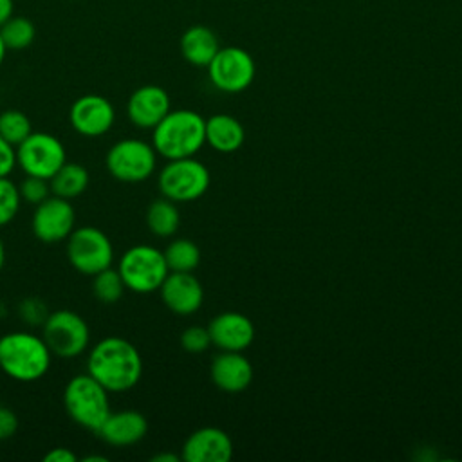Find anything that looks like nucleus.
<instances>
[{"label": "nucleus", "mask_w": 462, "mask_h": 462, "mask_svg": "<svg viewBox=\"0 0 462 462\" xmlns=\"http://www.w3.org/2000/svg\"><path fill=\"white\" fill-rule=\"evenodd\" d=\"M87 374L112 393L132 390L143 375V359L134 343L108 336L97 341L87 357Z\"/></svg>", "instance_id": "1"}, {"label": "nucleus", "mask_w": 462, "mask_h": 462, "mask_svg": "<svg viewBox=\"0 0 462 462\" xmlns=\"http://www.w3.org/2000/svg\"><path fill=\"white\" fill-rule=\"evenodd\" d=\"M152 130V146L168 161L193 157L206 143V119L186 108L170 110Z\"/></svg>", "instance_id": "2"}, {"label": "nucleus", "mask_w": 462, "mask_h": 462, "mask_svg": "<svg viewBox=\"0 0 462 462\" xmlns=\"http://www.w3.org/2000/svg\"><path fill=\"white\" fill-rule=\"evenodd\" d=\"M52 352L42 336L31 332H9L0 337V370L18 381L34 383L51 368Z\"/></svg>", "instance_id": "3"}, {"label": "nucleus", "mask_w": 462, "mask_h": 462, "mask_svg": "<svg viewBox=\"0 0 462 462\" xmlns=\"http://www.w3.org/2000/svg\"><path fill=\"white\" fill-rule=\"evenodd\" d=\"M108 393L90 374L74 375L63 390L65 411L78 426L96 433L110 413Z\"/></svg>", "instance_id": "4"}, {"label": "nucleus", "mask_w": 462, "mask_h": 462, "mask_svg": "<svg viewBox=\"0 0 462 462\" xmlns=\"http://www.w3.org/2000/svg\"><path fill=\"white\" fill-rule=\"evenodd\" d=\"M117 271L125 282V287L137 294L159 291L161 283L170 273L164 253L146 244H137L126 249L119 258Z\"/></svg>", "instance_id": "5"}, {"label": "nucleus", "mask_w": 462, "mask_h": 462, "mask_svg": "<svg viewBox=\"0 0 462 462\" xmlns=\"http://www.w3.org/2000/svg\"><path fill=\"white\" fill-rule=\"evenodd\" d=\"M42 337L47 343L52 356L70 359L83 354L90 341V330L87 321L74 310L60 309L47 314L42 323Z\"/></svg>", "instance_id": "6"}, {"label": "nucleus", "mask_w": 462, "mask_h": 462, "mask_svg": "<svg viewBox=\"0 0 462 462\" xmlns=\"http://www.w3.org/2000/svg\"><path fill=\"white\" fill-rule=\"evenodd\" d=\"M67 258L78 273L94 276L112 265L114 247L105 231L83 226L67 236Z\"/></svg>", "instance_id": "7"}, {"label": "nucleus", "mask_w": 462, "mask_h": 462, "mask_svg": "<svg viewBox=\"0 0 462 462\" xmlns=\"http://www.w3.org/2000/svg\"><path fill=\"white\" fill-rule=\"evenodd\" d=\"M157 184L162 197L173 202H189L202 197L209 188V171L191 157L171 159L161 170Z\"/></svg>", "instance_id": "8"}, {"label": "nucleus", "mask_w": 462, "mask_h": 462, "mask_svg": "<svg viewBox=\"0 0 462 462\" xmlns=\"http://www.w3.org/2000/svg\"><path fill=\"white\" fill-rule=\"evenodd\" d=\"M157 162V152L143 139H121L106 152L105 164L108 173L121 182L146 180Z\"/></svg>", "instance_id": "9"}, {"label": "nucleus", "mask_w": 462, "mask_h": 462, "mask_svg": "<svg viewBox=\"0 0 462 462\" xmlns=\"http://www.w3.org/2000/svg\"><path fill=\"white\" fill-rule=\"evenodd\" d=\"M16 164L25 175L51 179L67 161L63 143L47 132H31L16 148Z\"/></svg>", "instance_id": "10"}, {"label": "nucleus", "mask_w": 462, "mask_h": 462, "mask_svg": "<svg viewBox=\"0 0 462 462\" xmlns=\"http://www.w3.org/2000/svg\"><path fill=\"white\" fill-rule=\"evenodd\" d=\"M211 83L222 92H242L254 78V61L240 47L218 49L208 65Z\"/></svg>", "instance_id": "11"}, {"label": "nucleus", "mask_w": 462, "mask_h": 462, "mask_svg": "<svg viewBox=\"0 0 462 462\" xmlns=\"http://www.w3.org/2000/svg\"><path fill=\"white\" fill-rule=\"evenodd\" d=\"M76 224V211L70 200L49 195L45 200L36 204L32 213L31 227L38 240L45 244H56L65 240Z\"/></svg>", "instance_id": "12"}, {"label": "nucleus", "mask_w": 462, "mask_h": 462, "mask_svg": "<svg viewBox=\"0 0 462 462\" xmlns=\"http://www.w3.org/2000/svg\"><path fill=\"white\" fill-rule=\"evenodd\" d=\"M69 121L79 135L99 137L112 128L116 112L106 97L99 94H85L72 103Z\"/></svg>", "instance_id": "13"}, {"label": "nucleus", "mask_w": 462, "mask_h": 462, "mask_svg": "<svg viewBox=\"0 0 462 462\" xmlns=\"http://www.w3.org/2000/svg\"><path fill=\"white\" fill-rule=\"evenodd\" d=\"M159 291L164 305L180 316L199 310L204 300L202 285L191 273L170 271Z\"/></svg>", "instance_id": "14"}, {"label": "nucleus", "mask_w": 462, "mask_h": 462, "mask_svg": "<svg viewBox=\"0 0 462 462\" xmlns=\"http://www.w3.org/2000/svg\"><path fill=\"white\" fill-rule=\"evenodd\" d=\"M233 455L229 435L213 426L193 431L182 446V460L186 462H227Z\"/></svg>", "instance_id": "15"}, {"label": "nucleus", "mask_w": 462, "mask_h": 462, "mask_svg": "<svg viewBox=\"0 0 462 462\" xmlns=\"http://www.w3.org/2000/svg\"><path fill=\"white\" fill-rule=\"evenodd\" d=\"M170 112V96L162 87L143 85L126 103L128 119L139 128H153Z\"/></svg>", "instance_id": "16"}, {"label": "nucleus", "mask_w": 462, "mask_h": 462, "mask_svg": "<svg viewBox=\"0 0 462 462\" xmlns=\"http://www.w3.org/2000/svg\"><path fill=\"white\" fill-rule=\"evenodd\" d=\"M208 332L213 345L229 352H242L254 339V327L251 319L240 312H222L215 316Z\"/></svg>", "instance_id": "17"}, {"label": "nucleus", "mask_w": 462, "mask_h": 462, "mask_svg": "<svg viewBox=\"0 0 462 462\" xmlns=\"http://www.w3.org/2000/svg\"><path fill=\"white\" fill-rule=\"evenodd\" d=\"M146 431L148 422L143 413L135 410H121L110 411L96 435L114 448H126L144 439Z\"/></svg>", "instance_id": "18"}, {"label": "nucleus", "mask_w": 462, "mask_h": 462, "mask_svg": "<svg viewBox=\"0 0 462 462\" xmlns=\"http://www.w3.org/2000/svg\"><path fill=\"white\" fill-rule=\"evenodd\" d=\"M213 383L229 393L242 392L253 381V366L240 352L224 350L218 354L209 368Z\"/></svg>", "instance_id": "19"}, {"label": "nucleus", "mask_w": 462, "mask_h": 462, "mask_svg": "<svg viewBox=\"0 0 462 462\" xmlns=\"http://www.w3.org/2000/svg\"><path fill=\"white\" fill-rule=\"evenodd\" d=\"M244 126L227 114H215L206 121V143L222 153H231L244 144Z\"/></svg>", "instance_id": "20"}, {"label": "nucleus", "mask_w": 462, "mask_h": 462, "mask_svg": "<svg viewBox=\"0 0 462 462\" xmlns=\"http://www.w3.org/2000/svg\"><path fill=\"white\" fill-rule=\"evenodd\" d=\"M218 49V40L209 27L193 25L180 36V52L195 67H208Z\"/></svg>", "instance_id": "21"}, {"label": "nucleus", "mask_w": 462, "mask_h": 462, "mask_svg": "<svg viewBox=\"0 0 462 462\" xmlns=\"http://www.w3.org/2000/svg\"><path fill=\"white\" fill-rule=\"evenodd\" d=\"M88 170L78 162H67L49 179L51 193L67 200L81 195L88 186Z\"/></svg>", "instance_id": "22"}, {"label": "nucleus", "mask_w": 462, "mask_h": 462, "mask_svg": "<svg viewBox=\"0 0 462 462\" xmlns=\"http://www.w3.org/2000/svg\"><path fill=\"white\" fill-rule=\"evenodd\" d=\"M180 224V215L173 200L162 197L153 200L146 209V226L148 229L161 238L175 235Z\"/></svg>", "instance_id": "23"}, {"label": "nucleus", "mask_w": 462, "mask_h": 462, "mask_svg": "<svg viewBox=\"0 0 462 462\" xmlns=\"http://www.w3.org/2000/svg\"><path fill=\"white\" fill-rule=\"evenodd\" d=\"M0 36L7 51H22L34 42L36 27L29 18L13 14L5 23L0 25Z\"/></svg>", "instance_id": "24"}, {"label": "nucleus", "mask_w": 462, "mask_h": 462, "mask_svg": "<svg viewBox=\"0 0 462 462\" xmlns=\"http://www.w3.org/2000/svg\"><path fill=\"white\" fill-rule=\"evenodd\" d=\"M162 253H164L170 271L191 273L200 262V251H199L197 244L188 238L173 240Z\"/></svg>", "instance_id": "25"}, {"label": "nucleus", "mask_w": 462, "mask_h": 462, "mask_svg": "<svg viewBox=\"0 0 462 462\" xmlns=\"http://www.w3.org/2000/svg\"><path fill=\"white\" fill-rule=\"evenodd\" d=\"M92 292L96 296L97 301L101 303H116L121 300L123 292H125V282L119 274L117 269H112V267H106L103 271H99L97 274L92 276Z\"/></svg>", "instance_id": "26"}, {"label": "nucleus", "mask_w": 462, "mask_h": 462, "mask_svg": "<svg viewBox=\"0 0 462 462\" xmlns=\"http://www.w3.org/2000/svg\"><path fill=\"white\" fill-rule=\"evenodd\" d=\"M32 132L31 119L20 110H4L0 114V137L14 148Z\"/></svg>", "instance_id": "27"}, {"label": "nucleus", "mask_w": 462, "mask_h": 462, "mask_svg": "<svg viewBox=\"0 0 462 462\" xmlns=\"http://www.w3.org/2000/svg\"><path fill=\"white\" fill-rule=\"evenodd\" d=\"M20 204L22 197L18 186L9 177H0V227L18 215Z\"/></svg>", "instance_id": "28"}, {"label": "nucleus", "mask_w": 462, "mask_h": 462, "mask_svg": "<svg viewBox=\"0 0 462 462\" xmlns=\"http://www.w3.org/2000/svg\"><path fill=\"white\" fill-rule=\"evenodd\" d=\"M18 189H20L22 202H29L34 206L51 195L49 180L42 179V177H34V175H25V179L20 182Z\"/></svg>", "instance_id": "29"}, {"label": "nucleus", "mask_w": 462, "mask_h": 462, "mask_svg": "<svg viewBox=\"0 0 462 462\" xmlns=\"http://www.w3.org/2000/svg\"><path fill=\"white\" fill-rule=\"evenodd\" d=\"M211 343V337H209V332L208 328L204 327H199V325H193V327H188L182 334H180V345L186 352H191V354H200L204 352Z\"/></svg>", "instance_id": "30"}, {"label": "nucleus", "mask_w": 462, "mask_h": 462, "mask_svg": "<svg viewBox=\"0 0 462 462\" xmlns=\"http://www.w3.org/2000/svg\"><path fill=\"white\" fill-rule=\"evenodd\" d=\"M20 314H22L23 321L32 323V325H42L47 318L45 307L38 300H23L20 305Z\"/></svg>", "instance_id": "31"}, {"label": "nucleus", "mask_w": 462, "mask_h": 462, "mask_svg": "<svg viewBox=\"0 0 462 462\" xmlns=\"http://www.w3.org/2000/svg\"><path fill=\"white\" fill-rule=\"evenodd\" d=\"M16 164L14 146L0 137V177H9Z\"/></svg>", "instance_id": "32"}, {"label": "nucleus", "mask_w": 462, "mask_h": 462, "mask_svg": "<svg viewBox=\"0 0 462 462\" xmlns=\"http://www.w3.org/2000/svg\"><path fill=\"white\" fill-rule=\"evenodd\" d=\"M18 430V417L13 410L0 406V440L13 437Z\"/></svg>", "instance_id": "33"}, {"label": "nucleus", "mask_w": 462, "mask_h": 462, "mask_svg": "<svg viewBox=\"0 0 462 462\" xmlns=\"http://www.w3.org/2000/svg\"><path fill=\"white\" fill-rule=\"evenodd\" d=\"M45 462H76L78 457L69 448H52L43 455Z\"/></svg>", "instance_id": "34"}, {"label": "nucleus", "mask_w": 462, "mask_h": 462, "mask_svg": "<svg viewBox=\"0 0 462 462\" xmlns=\"http://www.w3.org/2000/svg\"><path fill=\"white\" fill-rule=\"evenodd\" d=\"M14 14V2L13 0H0V25L5 23Z\"/></svg>", "instance_id": "35"}, {"label": "nucleus", "mask_w": 462, "mask_h": 462, "mask_svg": "<svg viewBox=\"0 0 462 462\" xmlns=\"http://www.w3.org/2000/svg\"><path fill=\"white\" fill-rule=\"evenodd\" d=\"M179 457L173 453H159L155 457H152V462H177Z\"/></svg>", "instance_id": "36"}, {"label": "nucleus", "mask_w": 462, "mask_h": 462, "mask_svg": "<svg viewBox=\"0 0 462 462\" xmlns=\"http://www.w3.org/2000/svg\"><path fill=\"white\" fill-rule=\"evenodd\" d=\"M108 458L106 457H103V455H87L85 458H83V462H106Z\"/></svg>", "instance_id": "37"}, {"label": "nucleus", "mask_w": 462, "mask_h": 462, "mask_svg": "<svg viewBox=\"0 0 462 462\" xmlns=\"http://www.w3.org/2000/svg\"><path fill=\"white\" fill-rule=\"evenodd\" d=\"M4 263H5V247H4V242L0 238V273L4 269Z\"/></svg>", "instance_id": "38"}, {"label": "nucleus", "mask_w": 462, "mask_h": 462, "mask_svg": "<svg viewBox=\"0 0 462 462\" xmlns=\"http://www.w3.org/2000/svg\"><path fill=\"white\" fill-rule=\"evenodd\" d=\"M5 54H7V47H5V43H4V40L0 36V67H2L4 60H5Z\"/></svg>", "instance_id": "39"}]
</instances>
